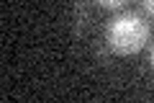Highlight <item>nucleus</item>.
<instances>
[{
	"label": "nucleus",
	"mask_w": 154,
	"mask_h": 103,
	"mask_svg": "<svg viewBox=\"0 0 154 103\" xmlns=\"http://www.w3.org/2000/svg\"><path fill=\"white\" fill-rule=\"evenodd\" d=\"M100 8H108V11H118V8H123L128 3V0H95Z\"/></svg>",
	"instance_id": "f03ea898"
},
{
	"label": "nucleus",
	"mask_w": 154,
	"mask_h": 103,
	"mask_svg": "<svg viewBox=\"0 0 154 103\" xmlns=\"http://www.w3.org/2000/svg\"><path fill=\"white\" fill-rule=\"evenodd\" d=\"M141 5H144V11L154 18V0H141Z\"/></svg>",
	"instance_id": "7ed1b4c3"
},
{
	"label": "nucleus",
	"mask_w": 154,
	"mask_h": 103,
	"mask_svg": "<svg viewBox=\"0 0 154 103\" xmlns=\"http://www.w3.org/2000/svg\"><path fill=\"white\" fill-rule=\"evenodd\" d=\"M152 65H154V49H152Z\"/></svg>",
	"instance_id": "20e7f679"
},
{
	"label": "nucleus",
	"mask_w": 154,
	"mask_h": 103,
	"mask_svg": "<svg viewBox=\"0 0 154 103\" xmlns=\"http://www.w3.org/2000/svg\"><path fill=\"white\" fill-rule=\"evenodd\" d=\"M149 23L144 21L139 13L126 11V13H118L108 21L105 26V41L108 47L113 49L116 54H136L146 47L149 41Z\"/></svg>",
	"instance_id": "f257e3e1"
}]
</instances>
